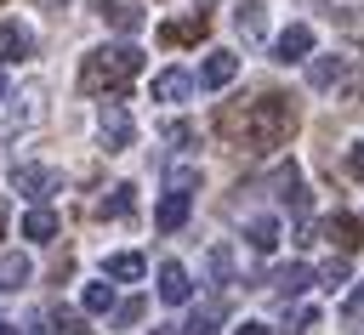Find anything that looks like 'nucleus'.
<instances>
[{
    "label": "nucleus",
    "instance_id": "obj_1",
    "mask_svg": "<svg viewBox=\"0 0 364 335\" xmlns=\"http://www.w3.org/2000/svg\"><path fill=\"white\" fill-rule=\"evenodd\" d=\"M296 125H301V114H296V102H290L284 91L233 97V102H222L216 119H210V131H216L228 148H245V153H256V159L279 153V148L296 136Z\"/></svg>",
    "mask_w": 364,
    "mask_h": 335
},
{
    "label": "nucleus",
    "instance_id": "obj_2",
    "mask_svg": "<svg viewBox=\"0 0 364 335\" xmlns=\"http://www.w3.org/2000/svg\"><path fill=\"white\" fill-rule=\"evenodd\" d=\"M136 74H142L136 45H97V51L80 57V91L85 97H125Z\"/></svg>",
    "mask_w": 364,
    "mask_h": 335
},
{
    "label": "nucleus",
    "instance_id": "obj_3",
    "mask_svg": "<svg viewBox=\"0 0 364 335\" xmlns=\"http://www.w3.org/2000/svg\"><path fill=\"white\" fill-rule=\"evenodd\" d=\"M11 193H23V199L46 204L51 193H63V170H51V165H34V159H17V165H11Z\"/></svg>",
    "mask_w": 364,
    "mask_h": 335
},
{
    "label": "nucleus",
    "instance_id": "obj_4",
    "mask_svg": "<svg viewBox=\"0 0 364 335\" xmlns=\"http://www.w3.org/2000/svg\"><path fill=\"white\" fill-rule=\"evenodd\" d=\"M97 136H102V148H108V153H125V148L136 142V125H131V114H125V102H119V97H108V102H102V114H97Z\"/></svg>",
    "mask_w": 364,
    "mask_h": 335
},
{
    "label": "nucleus",
    "instance_id": "obj_5",
    "mask_svg": "<svg viewBox=\"0 0 364 335\" xmlns=\"http://www.w3.org/2000/svg\"><path fill=\"white\" fill-rule=\"evenodd\" d=\"M6 102H11V108H6V125H23V131H28V125H40V119H46V85H40V79H28V85L6 91Z\"/></svg>",
    "mask_w": 364,
    "mask_h": 335
},
{
    "label": "nucleus",
    "instance_id": "obj_6",
    "mask_svg": "<svg viewBox=\"0 0 364 335\" xmlns=\"http://www.w3.org/2000/svg\"><path fill=\"white\" fill-rule=\"evenodd\" d=\"M205 34H210V17H205V11H188V17L159 23V45H165V51H176V45H199Z\"/></svg>",
    "mask_w": 364,
    "mask_h": 335
},
{
    "label": "nucleus",
    "instance_id": "obj_7",
    "mask_svg": "<svg viewBox=\"0 0 364 335\" xmlns=\"http://www.w3.org/2000/svg\"><path fill=\"white\" fill-rule=\"evenodd\" d=\"M318 233H324V238L336 244V256H353V250L364 244V221H358V216H347V210L324 216V221H318Z\"/></svg>",
    "mask_w": 364,
    "mask_h": 335
},
{
    "label": "nucleus",
    "instance_id": "obj_8",
    "mask_svg": "<svg viewBox=\"0 0 364 335\" xmlns=\"http://www.w3.org/2000/svg\"><path fill=\"white\" fill-rule=\"evenodd\" d=\"M307 57H313V28L307 23H290L273 40V62H307Z\"/></svg>",
    "mask_w": 364,
    "mask_h": 335
},
{
    "label": "nucleus",
    "instance_id": "obj_9",
    "mask_svg": "<svg viewBox=\"0 0 364 335\" xmlns=\"http://www.w3.org/2000/svg\"><path fill=\"white\" fill-rule=\"evenodd\" d=\"M233 34H239L245 45H262V34H267V11H262V0H239V6H233Z\"/></svg>",
    "mask_w": 364,
    "mask_h": 335
},
{
    "label": "nucleus",
    "instance_id": "obj_10",
    "mask_svg": "<svg viewBox=\"0 0 364 335\" xmlns=\"http://www.w3.org/2000/svg\"><path fill=\"white\" fill-rule=\"evenodd\" d=\"M188 210H193V193H176V187H171V193L154 204V227H159V233H176V227L188 221Z\"/></svg>",
    "mask_w": 364,
    "mask_h": 335
},
{
    "label": "nucleus",
    "instance_id": "obj_11",
    "mask_svg": "<svg viewBox=\"0 0 364 335\" xmlns=\"http://www.w3.org/2000/svg\"><path fill=\"white\" fill-rule=\"evenodd\" d=\"M188 295H193V278H188V267H182V261H159V301L182 307Z\"/></svg>",
    "mask_w": 364,
    "mask_h": 335
},
{
    "label": "nucleus",
    "instance_id": "obj_12",
    "mask_svg": "<svg viewBox=\"0 0 364 335\" xmlns=\"http://www.w3.org/2000/svg\"><path fill=\"white\" fill-rule=\"evenodd\" d=\"M91 11L108 17L119 34H136V28H142V6H136V0H91Z\"/></svg>",
    "mask_w": 364,
    "mask_h": 335
},
{
    "label": "nucleus",
    "instance_id": "obj_13",
    "mask_svg": "<svg viewBox=\"0 0 364 335\" xmlns=\"http://www.w3.org/2000/svg\"><path fill=\"white\" fill-rule=\"evenodd\" d=\"M28 278H34V261L23 250H0V295H17Z\"/></svg>",
    "mask_w": 364,
    "mask_h": 335
},
{
    "label": "nucleus",
    "instance_id": "obj_14",
    "mask_svg": "<svg viewBox=\"0 0 364 335\" xmlns=\"http://www.w3.org/2000/svg\"><path fill=\"white\" fill-rule=\"evenodd\" d=\"M347 74H353L347 57H313V62H307V85H313V91H330V85H341Z\"/></svg>",
    "mask_w": 364,
    "mask_h": 335
},
{
    "label": "nucleus",
    "instance_id": "obj_15",
    "mask_svg": "<svg viewBox=\"0 0 364 335\" xmlns=\"http://www.w3.org/2000/svg\"><path fill=\"white\" fill-rule=\"evenodd\" d=\"M148 273V261L136 256V250H114V256H102V278H114V284H136Z\"/></svg>",
    "mask_w": 364,
    "mask_h": 335
},
{
    "label": "nucleus",
    "instance_id": "obj_16",
    "mask_svg": "<svg viewBox=\"0 0 364 335\" xmlns=\"http://www.w3.org/2000/svg\"><path fill=\"white\" fill-rule=\"evenodd\" d=\"M233 74H239V57H233V51H210L205 68H199V85L222 91V85H233Z\"/></svg>",
    "mask_w": 364,
    "mask_h": 335
},
{
    "label": "nucleus",
    "instance_id": "obj_17",
    "mask_svg": "<svg viewBox=\"0 0 364 335\" xmlns=\"http://www.w3.org/2000/svg\"><path fill=\"white\" fill-rule=\"evenodd\" d=\"M307 284H313V267H301V261H290V267H279V273H273V295H279L284 307H290Z\"/></svg>",
    "mask_w": 364,
    "mask_h": 335
},
{
    "label": "nucleus",
    "instance_id": "obj_18",
    "mask_svg": "<svg viewBox=\"0 0 364 335\" xmlns=\"http://www.w3.org/2000/svg\"><path fill=\"white\" fill-rule=\"evenodd\" d=\"M34 57V34L23 23H0V62H23Z\"/></svg>",
    "mask_w": 364,
    "mask_h": 335
},
{
    "label": "nucleus",
    "instance_id": "obj_19",
    "mask_svg": "<svg viewBox=\"0 0 364 335\" xmlns=\"http://www.w3.org/2000/svg\"><path fill=\"white\" fill-rule=\"evenodd\" d=\"M188 91H193V74H182V68L154 74V102H182Z\"/></svg>",
    "mask_w": 364,
    "mask_h": 335
},
{
    "label": "nucleus",
    "instance_id": "obj_20",
    "mask_svg": "<svg viewBox=\"0 0 364 335\" xmlns=\"http://www.w3.org/2000/svg\"><path fill=\"white\" fill-rule=\"evenodd\" d=\"M131 204H136V187H131V182H114V187L97 199V216H102V221H108V216L119 221V216H131Z\"/></svg>",
    "mask_w": 364,
    "mask_h": 335
},
{
    "label": "nucleus",
    "instance_id": "obj_21",
    "mask_svg": "<svg viewBox=\"0 0 364 335\" xmlns=\"http://www.w3.org/2000/svg\"><path fill=\"white\" fill-rule=\"evenodd\" d=\"M23 238L51 244V238H57V210H51V204H34V210L23 216Z\"/></svg>",
    "mask_w": 364,
    "mask_h": 335
},
{
    "label": "nucleus",
    "instance_id": "obj_22",
    "mask_svg": "<svg viewBox=\"0 0 364 335\" xmlns=\"http://www.w3.org/2000/svg\"><path fill=\"white\" fill-rule=\"evenodd\" d=\"M205 284H233V250L228 244H210L205 250Z\"/></svg>",
    "mask_w": 364,
    "mask_h": 335
},
{
    "label": "nucleus",
    "instance_id": "obj_23",
    "mask_svg": "<svg viewBox=\"0 0 364 335\" xmlns=\"http://www.w3.org/2000/svg\"><path fill=\"white\" fill-rule=\"evenodd\" d=\"M313 284H318V290H330V295H336V290H347V284H353V267H347V256H330V261L313 273Z\"/></svg>",
    "mask_w": 364,
    "mask_h": 335
},
{
    "label": "nucleus",
    "instance_id": "obj_24",
    "mask_svg": "<svg viewBox=\"0 0 364 335\" xmlns=\"http://www.w3.org/2000/svg\"><path fill=\"white\" fill-rule=\"evenodd\" d=\"M245 238H250V250L267 256V250L279 244V221H273V216H250V221H245Z\"/></svg>",
    "mask_w": 364,
    "mask_h": 335
},
{
    "label": "nucleus",
    "instance_id": "obj_25",
    "mask_svg": "<svg viewBox=\"0 0 364 335\" xmlns=\"http://www.w3.org/2000/svg\"><path fill=\"white\" fill-rule=\"evenodd\" d=\"M80 307H85V318L108 312V307H114V284H108V278H102V284H85V290H80Z\"/></svg>",
    "mask_w": 364,
    "mask_h": 335
},
{
    "label": "nucleus",
    "instance_id": "obj_26",
    "mask_svg": "<svg viewBox=\"0 0 364 335\" xmlns=\"http://www.w3.org/2000/svg\"><path fill=\"white\" fill-rule=\"evenodd\" d=\"M216 324H222V301H210V307H193V318L182 324V335H216Z\"/></svg>",
    "mask_w": 364,
    "mask_h": 335
},
{
    "label": "nucleus",
    "instance_id": "obj_27",
    "mask_svg": "<svg viewBox=\"0 0 364 335\" xmlns=\"http://www.w3.org/2000/svg\"><path fill=\"white\" fill-rule=\"evenodd\" d=\"M165 182H171L176 193H193L205 176H199V165H188V159H182V165H171V176H165Z\"/></svg>",
    "mask_w": 364,
    "mask_h": 335
},
{
    "label": "nucleus",
    "instance_id": "obj_28",
    "mask_svg": "<svg viewBox=\"0 0 364 335\" xmlns=\"http://www.w3.org/2000/svg\"><path fill=\"white\" fill-rule=\"evenodd\" d=\"M51 324H57L63 335H91V318H85V312H68V307H57Z\"/></svg>",
    "mask_w": 364,
    "mask_h": 335
},
{
    "label": "nucleus",
    "instance_id": "obj_29",
    "mask_svg": "<svg viewBox=\"0 0 364 335\" xmlns=\"http://www.w3.org/2000/svg\"><path fill=\"white\" fill-rule=\"evenodd\" d=\"M336 17V28H347L353 40H364V6H341V11H330Z\"/></svg>",
    "mask_w": 364,
    "mask_h": 335
},
{
    "label": "nucleus",
    "instance_id": "obj_30",
    "mask_svg": "<svg viewBox=\"0 0 364 335\" xmlns=\"http://www.w3.org/2000/svg\"><path fill=\"white\" fill-rule=\"evenodd\" d=\"M108 312H114V324H136L142 318V301H114Z\"/></svg>",
    "mask_w": 364,
    "mask_h": 335
},
{
    "label": "nucleus",
    "instance_id": "obj_31",
    "mask_svg": "<svg viewBox=\"0 0 364 335\" xmlns=\"http://www.w3.org/2000/svg\"><path fill=\"white\" fill-rule=\"evenodd\" d=\"M284 312H290V307H284ZM290 324H296V335H307V329L318 324V312H313V307H296V312H290Z\"/></svg>",
    "mask_w": 364,
    "mask_h": 335
},
{
    "label": "nucleus",
    "instance_id": "obj_32",
    "mask_svg": "<svg viewBox=\"0 0 364 335\" xmlns=\"http://www.w3.org/2000/svg\"><path fill=\"white\" fill-rule=\"evenodd\" d=\"M336 102H341V108H364V74H358V79H353V85H347Z\"/></svg>",
    "mask_w": 364,
    "mask_h": 335
},
{
    "label": "nucleus",
    "instance_id": "obj_33",
    "mask_svg": "<svg viewBox=\"0 0 364 335\" xmlns=\"http://www.w3.org/2000/svg\"><path fill=\"white\" fill-rule=\"evenodd\" d=\"M165 142H193V125H182V119H176V125H165Z\"/></svg>",
    "mask_w": 364,
    "mask_h": 335
},
{
    "label": "nucleus",
    "instance_id": "obj_34",
    "mask_svg": "<svg viewBox=\"0 0 364 335\" xmlns=\"http://www.w3.org/2000/svg\"><path fill=\"white\" fill-rule=\"evenodd\" d=\"M233 335H273V329H267V324H256V318H245V324H239Z\"/></svg>",
    "mask_w": 364,
    "mask_h": 335
},
{
    "label": "nucleus",
    "instance_id": "obj_35",
    "mask_svg": "<svg viewBox=\"0 0 364 335\" xmlns=\"http://www.w3.org/2000/svg\"><path fill=\"white\" fill-rule=\"evenodd\" d=\"M347 170H353V176H364V142L353 148V159H347Z\"/></svg>",
    "mask_w": 364,
    "mask_h": 335
},
{
    "label": "nucleus",
    "instance_id": "obj_36",
    "mask_svg": "<svg viewBox=\"0 0 364 335\" xmlns=\"http://www.w3.org/2000/svg\"><path fill=\"white\" fill-rule=\"evenodd\" d=\"M347 318H364V290H358V295L347 301Z\"/></svg>",
    "mask_w": 364,
    "mask_h": 335
},
{
    "label": "nucleus",
    "instance_id": "obj_37",
    "mask_svg": "<svg viewBox=\"0 0 364 335\" xmlns=\"http://www.w3.org/2000/svg\"><path fill=\"white\" fill-rule=\"evenodd\" d=\"M6 216H11V199H0V238H6Z\"/></svg>",
    "mask_w": 364,
    "mask_h": 335
},
{
    "label": "nucleus",
    "instance_id": "obj_38",
    "mask_svg": "<svg viewBox=\"0 0 364 335\" xmlns=\"http://www.w3.org/2000/svg\"><path fill=\"white\" fill-rule=\"evenodd\" d=\"M154 335H182V324H159V329H154Z\"/></svg>",
    "mask_w": 364,
    "mask_h": 335
},
{
    "label": "nucleus",
    "instance_id": "obj_39",
    "mask_svg": "<svg viewBox=\"0 0 364 335\" xmlns=\"http://www.w3.org/2000/svg\"><path fill=\"white\" fill-rule=\"evenodd\" d=\"M0 335H17V329H11V324H0Z\"/></svg>",
    "mask_w": 364,
    "mask_h": 335
},
{
    "label": "nucleus",
    "instance_id": "obj_40",
    "mask_svg": "<svg viewBox=\"0 0 364 335\" xmlns=\"http://www.w3.org/2000/svg\"><path fill=\"white\" fill-rule=\"evenodd\" d=\"M0 97H6V79H0Z\"/></svg>",
    "mask_w": 364,
    "mask_h": 335
},
{
    "label": "nucleus",
    "instance_id": "obj_41",
    "mask_svg": "<svg viewBox=\"0 0 364 335\" xmlns=\"http://www.w3.org/2000/svg\"><path fill=\"white\" fill-rule=\"evenodd\" d=\"M40 6H57V0H40Z\"/></svg>",
    "mask_w": 364,
    "mask_h": 335
},
{
    "label": "nucleus",
    "instance_id": "obj_42",
    "mask_svg": "<svg viewBox=\"0 0 364 335\" xmlns=\"http://www.w3.org/2000/svg\"><path fill=\"white\" fill-rule=\"evenodd\" d=\"M0 6H6V0H0Z\"/></svg>",
    "mask_w": 364,
    "mask_h": 335
}]
</instances>
